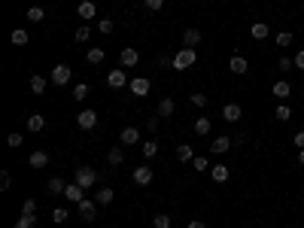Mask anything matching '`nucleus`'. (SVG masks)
Segmentation results:
<instances>
[{
	"label": "nucleus",
	"mask_w": 304,
	"mask_h": 228,
	"mask_svg": "<svg viewBox=\"0 0 304 228\" xmlns=\"http://www.w3.org/2000/svg\"><path fill=\"white\" fill-rule=\"evenodd\" d=\"M43 128H46V116H40V113L28 116V131H31V134H40Z\"/></svg>",
	"instance_id": "nucleus-15"
},
{
	"label": "nucleus",
	"mask_w": 304,
	"mask_h": 228,
	"mask_svg": "<svg viewBox=\"0 0 304 228\" xmlns=\"http://www.w3.org/2000/svg\"><path fill=\"white\" fill-rule=\"evenodd\" d=\"M140 149H143V159H155V155H158V143H155V140H146Z\"/></svg>",
	"instance_id": "nucleus-30"
},
{
	"label": "nucleus",
	"mask_w": 304,
	"mask_h": 228,
	"mask_svg": "<svg viewBox=\"0 0 304 228\" xmlns=\"http://www.w3.org/2000/svg\"><path fill=\"white\" fill-rule=\"evenodd\" d=\"M12 186V177H9V170H3V173H0V192H6Z\"/></svg>",
	"instance_id": "nucleus-43"
},
{
	"label": "nucleus",
	"mask_w": 304,
	"mask_h": 228,
	"mask_svg": "<svg viewBox=\"0 0 304 228\" xmlns=\"http://www.w3.org/2000/svg\"><path fill=\"white\" fill-rule=\"evenodd\" d=\"M189 228H207V225H204L201 219H192V222H189Z\"/></svg>",
	"instance_id": "nucleus-51"
},
{
	"label": "nucleus",
	"mask_w": 304,
	"mask_h": 228,
	"mask_svg": "<svg viewBox=\"0 0 304 228\" xmlns=\"http://www.w3.org/2000/svg\"><path fill=\"white\" fill-rule=\"evenodd\" d=\"M28 85H31V92H34V95H43V92H46V85H49V79H46V76H40V73H34V76L28 79Z\"/></svg>",
	"instance_id": "nucleus-17"
},
{
	"label": "nucleus",
	"mask_w": 304,
	"mask_h": 228,
	"mask_svg": "<svg viewBox=\"0 0 304 228\" xmlns=\"http://www.w3.org/2000/svg\"><path fill=\"white\" fill-rule=\"evenodd\" d=\"M28 164H31L34 170H43V167L49 164V155H46L43 149H37V152H31V159H28Z\"/></svg>",
	"instance_id": "nucleus-13"
},
{
	"label": "nucleus",
	"mask_w": 304,
	"mask_h": 228,
	"mask_svg": "<svg viewBox=\"0 0 304 228\" xmlns=\"http://www.w3.org/2000/svg\"><path fill=\"white\" fill-rule=\"evenodd\" d=\"M213 183H228V167L225 164H213Z\"/></svg>",
	"instance_id": "nucleus-27"
},
{
	"label": "nucleus",
	"mask_w": 304,
	"mask_h": 228,
	"mask_svg": "<svg viewBox=\"0 0 304 228\" xmlns=\"http://www.w3.org/2000/svg\"><path fill=\"white\" fill-rule=\"evenodd\" d=\"M67 219V210L64 207H55V210H52V222H55V225H61Z\"/></svg>",
	"instance_id": "nucleus-40"
},
{
	"label": "nucleus",
	"mask_w": 304,
	"mask_h": 228,
	"mask_svg": "<svg viewBox=\"0 0 304 228\" xmlns=\"http://www.w3.org/2000/svg\"><path fill=\"white\" fill-rule=\"evenodd\" d=\"M70 76H73V70H70L67 64H55V67H52V82H55V85H67L70 82Z\"/></svg>",
	"instance_id": "nucleus-3"
},
{
	"label": "nucleus",
	"mask_w": 304,
	"mask_h": 228,
	"mask_svg": "<svg viewBox=\"0 0 304 228\" xmlns=\"http://www.w3.org/2000/svg\"><path fill=\"white\" fill-rule=\"evenodd\" d=\"M106 85H110V89H125V85H128V76H125V70H110V73H106Z\"/></svg>",
	"instance_id": "nucleus-7"
},
{
	"label": "nucleus",
	"mask_w": 304,
	"mask_h": 228,
	"mask_svg": "<svg viewBox=\"0 0 304 228\" xmlns=\"http://www.w3.org/2000/svg\"><path fill=\"white\" fill-rule=\"evenodd\" d=\"M76 125H79L82 131H92V128L98 125V113H95V110H82V113L76 116Z\"/></svg>",
	"instance_id": "nucleus-5"
},
{
	"label": "nucleus",
	"mask_w": 304,
	"mask_h": 228,
	"mask_svg": "<svg viewBox=\"0 0 304 228\" xmlns=\"http://www.w3.org/2000/svg\"><path fill=\"white\" fill-rule=\"evenodd\" d=\"M113 198H116V192H113V189H98V204H101V207L113 204Z\"/></svg>",
	"instance_id": "nucleus-28"
},
{
	"label": "nucleus",
	"mask_w": 304,
	"mask_h": 228,
	"mask_svg": "<svg viewBox=\"0 0 304 228\" xmlns=\"http://www.w3.org/2000/svg\"><path fill=\"white\" fill-rule=\"evenodd\" d=\"M76 207H79V216H82L85 222H95V216H98V204H95V201L82 198V201H79Z\"/></svg>",
	"instance_id": "nucleus-6"
},
{
	"label": "nucleus",
	"mask_w": 304,
	"mask_h": 228,
	"mask_svg": "<svg viewBox=\"0 0 304 228\" xmlns=\"http://www.w3.org/2000/svg\"><path fill=\"white\" fill-rule=\"evenodd\" d=\"M106 159H110V164H122V162H125V152H122L119 146H113V149H110V155H106Z\"/></svg>",
	"instance_id": "nucleus-34"
},
{
	"label": "nucleus",
	"mask_w": 304,
	"mask_h": 228,
	"mask_svg": "<svg viewBox=\"0 0 304 228\" xmlns=\"http://www.w3.org/2000/svg\"><path fill=\"white\" fill-rule=\"evenodd\" d=\"M292 61H295V70H304V49H301V52H295V58H292Z\"/></svg>",
	"instance_id": "nucleus-47"
},
{
	"label": "nucleus",
	"mask_w": 304,
	"mask_h": 228,
	"mask_svg": "<svg viewBox=\"0 0 304 228\" xmlns=\"http://www.w3.org/2000/svg\"><path fill=\"white\" fill-rule=\"evenodd\" d=\"M64 195H67V201H73V204H79V201L85 198V189H82L79 183H70V186H67V192H64Z\"/></svg>",
	"instance_id": "nucleus-16"
},
{
	"label": "nucleus",
	"mask_w": 304,
	"mask_h": 228,
	"mask_svg": "<svg viewBox=\"0 0 304 228\" xmlns=\"http://www.w3.org/2000/svg\"><path fill=\"white\" fill-rule=\"evenodd\" d=\"M192 159H195V149H192L189 143H180V146H176V162L186 164V162H192Z\"/></svg>",
	"instance_id": "nucleus-22"
},
{
	"label": "nucleus",
	"mask_w": 304,
	"mask_h": 228,
	"mask_svg": "<svg viewBox=\"0 0 304 228\" xmlns=\"http://www.w3.org/2000/svg\"><path fill=\"white\" fill-rule=\"evenodd\" d=\"M103 58H106V52H103V49H98V46L85 52V61H88V64H101Z\"/></svg>",
	"instance_id": "nucleus-25"
},
{
	"label": "nucleus",
	"mask_w": 304,
	"mask_h": 228,
	"mask_svg": "<svg viewBox=\"0 0 304 228\" xmlns=\"http://www.w3.org/2000/svg\"><path fill=\"white\" fill-rule=\"evenodd\" d=\"M134 183H137V186H149V183H152V167H149V164L134 167Z\"/></svg>",
	"instance_id": "nucleus-9"
},
{
	"label": "nucleus",
	"mask_w": 304,
	"mask_h": 228,
	"mask_svg": "<svg viewBox=\"0 0 304 228\" xmlns=\"http://www.w3.org/2000/svg\"><path fill=\"white\" fill-rule=\"evenodd\" d=\"M43 19H46V9H43V6H31V9H28V22H37V25H40Z\"/></svg>",
	"instance_id": "nucleus-31"
},
{
	"label": "nucleus",
	"mask_w": 304,
	"mask_h": 228,
	"mask_svg": "<svg viewBox=\"0 0 304 228\" xmlns=\"http://www.w3.org/2000/svg\"><path fill=\"white\" fill-rule=\"evenodd\" d=\"M292 140H295V146H298V149H304V131H298Z\"/></svg>",
	"instance_id": "nucleus-50"
},
{
	"label": "nucleus",
	"mask_w": 304,
	"mask_h": 228,
	"mask_svg": "<svg viewBox=\"0 0 304 228\" xmlns=\"http://www.w3.org/2000/svg\"><path fill=\"white\" fill-rule=\"evenodd\" d=\"M228 70H231V73H237V76H243L246 70H249V64H246V58H243V55H231Z\"/></svg>",
	"instance_id": "nucleus-10"
},
{
	"label": "nucleus",
	"mask_w": 304,
	"mask_h": 228,
	"mask_svg": "<svg viewBox=\"0 0 304 228\" xmlns=\"http://www.w3.org/2000/svg\"><path fill=\"white\" fill-rule=\"evenodd\" d=\"M98 28H101V33H113V31H116L113 19H101V25H98Z\"/></svg>",
	"instance_id": "nucleus-42"
},
{
	"label": "nucleus",
	"mask_w": 304,
	"mask_h": 228,
	"mask_svg": "<svg viewBox=\"0 0 304 228\" xmlns=\"http://www.w3.org/2000/svg\"><path fill=\"white\" fill-rule=\"evenodd\" d=\"M73 183H79L82 189H92V186L98 183V170L88 167V164H79V167L73 170Z\"/></svg>",
	"instance_id": "nucleus-1"
},
{
	"label": "nucleus",
	"mask_w": 304,
	"mask_h": 228,
	"mask_svg": "<svg viewBox=\"0 0 304 228\" xmlns=\"http://www.w3.org/2000/svg\"><path fill=\"white\" fill-rule=\"evenodd\" d=\"M192 103H195V107H204V103H207V95H192Z\"/></svg>",
	"instance_id": "nucleus-48"
},
{
	"label": "nucleus",
	"mask_w": 304,
	"mask_h": 228,
	"mask_svg": "<svg viewBox=\"0 0 304 228\" xmlns=\"http://www.w3.org/2000/svg\"><path fill=\"white\" fill-rule=\"evenodd\" d=\"M73 98H76V100H85V98H88V85H85V82H76V85H73Z\"/></svg>",
	"instance_id": "nucleus-35"
},
{
	"label": "nucleus",
	"mask_w": 304,
	"mask_h": 228,
	"mask_svg": "<svg viewBox=\"0 0 304 228\" xmlns=\"http://www.w3.org/2000/svg\"><path fill=\"white\" fill-rule=\"evenodd\" d=\"M88 37H92V31H88V28H76V40L79 43H85Z\"/></svg>",
	"instance_id": "nucleus-45"
},
{
	"label": "nucleus",
	"mask_w": 304,
	"mask_h": 228,
	"mask_svg": "<svg viewBox=\"0 0 304 228\" xmlns=\"http://www.w3.org/2000/svg\"><path fill=\"white\" fill-rule=\"evenodd\" d=\"M277 67H280V70H283V73H286V70H292V67H295V61H292V58H286V55H283V58L277 61Z\"/></svg>",
	"instance_id": "nucleus-44"
},
{
	"label": "nucleus",
	"mask_w": 304,
	"mask_h": 228,
	"mask_svg": "<svg viewBox=\"0 0 304 228\" xmlns=\"http://www.w3.org/2000/svg\"><path fill=\"white\" fill-rule=\"evenodd\" d=\"M22 143H25V140H22V134H9V137H6V146H9V149H19Z\"/></svg>",
	"instance_id": "nucleus-41"
},
{
	"label": "nucleus",
	"mask_w": 304,
	"mask_h": 228,
	"mask_svg": "<svg viewBox=\"0 0 304 228\" xmlns=\"http://www.w3.org/2000/svg\"><path fill=\"white\" fill-rule=\"evenodd\" d=\"M119 61H122V67H134V64L140 61V55H137V49H122V55H119Z\"/></svg>",
	"instance_id": "nucleus-20"
},
{
	"label": "nucleus",
	"mask_w": 304,
	"mask_h": 228,
	"mask_svg": "<svg viewBox=\"0 0 304 228\" xmlns=\"http://www.w3.org/2000/svg\"><path fill=\"white\" fill-rule=\"evenodd\" d=\"M271 95H274V98H280V100H286V98L292 95V85L286 82V79H280V82H274V89H271Z\"/></svg>",
	"instance_id": "nucleus-18"
},
{
	"label": "nucleus",
	"mask_w": 304,
	"mask_h": 228,
	"mask_svg": "<svg viewBox=\"0 0 304 228\" xmlns=\"http://www.w3.org/2000/svg\"><path fill=\"white\" fill-rule=\"evenodd\" d=\"M298 164H304V149H301V152H298Z\"/></svg>",
	"instance_id": "nucleus-52"
},
{
	"label": "nucleus",
	"mask_w": 304,
	"mask_h": 228,
	"mask_svg": "<svg viewBox=\"0 0 304 228\" xmlns=\"http://www.w3.org/2000/svg\"><path fill=\"white\" fill-rule=\"evenodd\" d=\"M249 33H253V40H268V33H271V28H268L265 22H256L253 28H249Z\"/></svg>",
	"instance_id": "nucleus-24"
},
{
	"label": "nucleus",
	"mask_w": 304,
	"mask_h": 228,
	"mask_svg": "<svg viewBox=\"0 0 304 228\" xmlns=\"http://www.w3.org/2000/svg\"><path fill=\"white\" fill-rule=\"evenodd\" d=\"M128 89H131V95H137V98H146V95H149V89H152V82H149L146 76H137V79H131V82H128Z\"/></svg>",
	"instance_id": "nucleus-4"
},
{
	"label": "nucleus",
	"mask_w": 304,
	"mask_h": 228,
	"mask_svg": "<svg viewBox=\"0 0 304 228\" xmlns=\"http://www.w3.org/2000/svg\"><path fill=\"white\" fill-rule=\"evenodd\" d=\"M143 3H146V9H152V12H155V9H162V6H165V0H143Z\"/></svg>",
	"instance_id": "nucleus-46"
},
{
	"label": "nucleus",
	"mask_w": 304,
	"mask_h": 228,
	"mask_svg": "<svg viewBox=\"0 0 304 228\" xmlns=\"http://www.w3.org/2000/svg\"><path fill=\"white\" fill-rule=\"evenodd\" d=\"M12 228H37V216H25V213H22L19 222H15Z\"/></svg>",
	"instance_id": "nucleus-32"
},
{
	"label": "nucleus",
	"mask_w": 304,
	"mask_h": 228,
	"mask_svg": "<svg viewBox=\"0 0 304 228\" xmlns=\"http://www.w3.org/2000/svg\"><path fill=\"white\" fill-rule=\"evenodd\" d=\"M192 167L201 173V170H207V167H210V162L204 159V155H195V159H192Z\"/></svg>",
	"instance_id": "nucleus-38"
},
{
	"label": "nucleus",
	"mask_w": 304,
	"mask_h": 228,
	"mask_svg": "<svg viewBox=\"0 0 304 228\" xmlns=\"http://www.w3.org/2000/svg\"><path fill=\"white\" fill-rule=\"evenodd\" d=\"M183 43H186L189 49H195V46L201 43V31H198V28H189V31L183 33Z\"/></svg>",
	"instance_id": "nucleus-21"
},
{
	"label": "nucleus",
	"mask_w": 304,
	"mask_h": 228,
	"mask_svg": "<svg viewBox=\"0 0 304 228\" xmlns=\"http://www.w3.org/2000/svg\"><path fill=\"white\" fill-rule=\"evenodd\" d=\"M22 213H25V216H37V201L28 198V201L22 204Z\"/></svg>",
	"instance_id": "nucleus-37"
},
{
	"label": "nucleus",
	"mask_w": 304,
	"mask_h": 228,
	"mask_svg": "<svg viewBox=\"0 0 304 228\" xmlns=\"http://www.w3.org/2000/svg\"><path fill=\"white\" fill-rule=\"evenodd\" d=\"M119 143H122V146H134V143H140V131H137V128H125V131L119 134Z\"/></svg>",
	"instance_id": "nucleus-12"
},
{
	"label": "nucleus",
	"mask_w": 304,
	"mask_h": 228,
	"mask_svg": "<svg viewBox=\"0 0 304 228\" xmlns=\"http://www.w3.org/2000/svg\"><path fill=\"white\" fill-rule=\"evenodd\" d=\"M231 146H235V140H231V137H216V140H210V149H213V155H225Z\"/></svg>",
	"instance_id": "nucleus-8"
},
{
	"label": "nucleus",
	"mask_w": 304,
	"mask_h": 228,
	"mask_svg": "<svg viewBox=\"0 0 304 228\" xmlns=\"http://www.w3.org/2000/svg\"><path fill=\"white\" fill-rule=\"evenodd\" d=\"M76 12H79V19H95V15H98V6L92 3V0H82V3L76 6Z\"/></svg>",
	"instance_id": "nucleus-19"
},
{
	"label": "nucleus",
	"mask_w": 304,
	"mask_h": 228,
	"mask_svg": "<svg viewBox=\"0 0 304 228\" xmlns=\"http://www.w3.org/2000/svg\"><path fill=\"white\" fill-rule=\"evenodd\" d=\"M195 134H198V137L210 134V119H207V116H201V119H195Z\"/></svg>",
	"instance_id": "nucleus-29"
},
{
	"label": "nucleus",
	"mask_w": 304,
	"mask_h": 228,
	"mask_svg": "<svg viewBox=\"0 0 304 228\" xmlns=\"http://www.w3.org/2000/svg\"><path fill=\"white\" fill-rule=\"evenodd\" d=\"M9 40H12L15 46H28V40H31V37H28V31H25V28H15Z\"/></svg>",
	"instance_id": "nucleus-26"
},
{
	"label": "nucleus",
	"mask_w": 304,
	"mask_h": 228,
	"mask_svg": "<svg viewBox=\"0 0 304 228\" xmlns=\"http://www.w3.org/2000/svg\"><path fill=\"white\" fill-rule=\"evenodd\" d=\"M158 122H162V119H158V116H152V119L146 122V128H149V131H158Z\"/></svg>",
	"instance_id": "nucleus-49"
},
{
	"label": "nucleus",
	"mask_w": 304,
	"mask_h": 228,
	"mask_svg": "<svg viewBox=\"0 0 304 228\" xmlns=\"http://www.w3.org/2000/svg\"><path fill=\"white\" fill-rule=\"evenodd\" d=\"M46 189H49V195H64V192H67V183H64L61 177H52Z\"/></svg>",
	"instance_id": "nucleus-23"
},
{
	"label": "nucleus",
	"mask_w": 304,
	"mask_h": 228,
	"mask_svg": "<svg viewBox=\"0 0 304 228\" xmlns=\"http://www.w3.org/2000/svg\"><path fill=\"white\" fill-rule=\"evenodd\" d=\"M152 225H155V228H170V216H168V213H158V216L152 219Z\"/></svg>",
	"instance_id": "nucleus-39"
},
{
	"label": "nucleus",
	"mask_w": 304,
	"mask_h": 228,
	"mask_svg": "<svg viewBox=\"0 0 304 228\" xmlns=\"http://www.w3.org/2000/svg\"><path fill=\"white\" fill-rule=\"evenodd\" d=\"M274 116H277L280 122H289V119H292V110H289V103H280V107L274 110Z\"/></svg>",
	"instance_id": "nucleus-33"
},
{
	"label": "nucleus",
	"mask_w": 304,
	"mask_h": 228,
	"mask_svg": "<svg viewBox=\"0 0 304 228\" xmlns=\"http://www.w3.org/2000/svg\"><path fill=\"white\" fill-rule=\"evenodd\" d=\"M240 116H243L240 103H225V107H222V119L225 122H240Z\"/></svg>",
	"instance_id": "nucleus-11"
},
{
	"label": "nucleus",
	"mask_w": 304,
	"mask_h": 228,
	"mask_svg": "<svg viewBox=\"0 0 304 228\" xmlns=\"http://www.w3.org/2000/svg\"><path fill=\"white\" fill-rule=\"evenodd\" d=\"M274 43H277V46H283V49H286V46H292V33H289V31L277 33V37H274Z\"/></svg>",
	"instance_id": "nucleus-36"
},
{
	"label": "nucleus",
	"mask_w": 304,
	"mask_h": 228,
	"mask_svg": "<svg viewBox=\"0 0 304 228\" xmlns=\"http://www.w3.org/2000/svg\"><path fill=\"white\" fill-rule=\"evenodd\" d=\"M195 61H198V52L186 46L173 55V70H189V67H195Z\"/></svg>",
	"instance_id": "nucleus-2"
},
{
	"label": "nucleus",
	"mask_w": 304,
	"mask_h": 228,
	"mask_svg": "<svg viewBox=\"0 0 304 228\" xmlns=\"http://www.w3.org/2000/svg\"><path fill=\"white\" fill-rule=\"evenodd\" d=\"M173 113H176L173 98H162V100H158V116H162V119H170Z\"/></svg>",
	"instance_id": "nucleus-14"
}]
</instances>
